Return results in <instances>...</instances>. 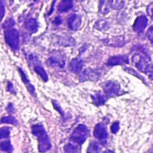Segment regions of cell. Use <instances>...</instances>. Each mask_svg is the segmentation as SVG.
Returning a JSON list of instances; mask_svg holds the SVG:
<instances>
[{"instance_id":"6da1fadb","label":"cell","mask_w":153,"mask_h":153,"mask_svg":"<svg viewBox=\"0 0 153 153\" xmlns=\"http://www.w3.org/2000/svg\"><path fill=\"white\" fill-rule=\"evenodd\" d=\"M32 132L38 139V149L41 153H44L51 149V143L50 138L42 124H34L32 126Z\"/></svg>"},{"instance_id":"7a4b0ae2","label":"cell","mask_w":153,"mask_h":153,"mask_svg":"<svg viewBox=\"0 0 153 153\" xmlns=\"http://www.w3.org/2000/svg\"><path fill=\"white\" fill-rule=\"evenodd\" d=\"M131 61L133 65L141 72H146L147 68L150 66V59L147 52L138 51L132 55Z\"/></svg>"},{"instance_id":"3957f363","label":"cell","mask_w":153,"mask_h":153,"mask_svg":"<svg viewBox=\"0 0 153 153\" xmlns=\"http://www.w3.org/2000/svg\"><path fill=\"white\" fill-rule=\"evenodd\" d=\"M88 135H89L88 128L84 124H79L74 129L70 136V140L76 144L81 145L86 141Z\"/></svg>"},{"instance_id":"277c9868","label":"cell","mask_w":153,"mask_h":153,"mask_svg":"<svg viewBox=\"0 0 153 153\" xmlns=\"http://www.w3.org/2000/svg\"><path fill=\"white\" fill-rule=\"evenodd\" d=\"M6 42L8 46L14 50L17 51L20 47V39H19V32L16 29L9 28L5 32Z\"/></svg>"},{"instance_id":"5b68a950","label":"cell","mask_w":153,"mask_h":153,"mask_svg":"<svg viewBox=\"0 0 153 153\" xmlns=\"http://www.w3.org/2000/svg\"><path fill=\"white\" fill-rule=\"evenodd\" d=\"M93 133H94L95 138H97L104 145H105L106 140L108 138V132H107L106 127L103 123H97L95 126V129H94V132Z\"/></svg>"},{"instance_id":"8992f818","label":"cell","mask_w":153,"mask_h":153,"mask_svg":"<svg viewBox=\"0 0 153 153\" xmlns=\"http://www.w3.org/2000/svg\"><path fill=\"white\" fill-rule=\"evenodd\" d=\"M121 91V87L114 81H108L104 86V92L107 97L118 96Z\"/></svg>"},{"instance_id":"52a82bcc","label":"cell","mask_w":153,"mask_h":153,"mask_svg":"<svg viewBox=\"0 0 153 153\" xmlns=\"http://www.w3.org/2000/svg\"><path fill=\"white\" fill-rule=\"evenodd\" d=\"M148 25V19L146 16H140L136 18L134 24H133V26H132V29L135 33H141L145 28L147 27Z\"/></svg>"},{"instance_id":"ba28073f","label":"cell","mask_w":153,"mask_h":153,"mask_svg":"<svg viewBox=\"0 0 153 153\" xmlns=\"http://www.w3.org/2000/svg\"><path fill=\"white\" fill-rule=\"evenodd\" d=\"M81 24H82L81 16L76 14L70 16L68 20V25L69 29L72 31H78L81 27Z\"/></svg>"},{"instance_id":"9c48e42d","label":"cell","mask_w":153,"mask_h":153,"mask_svg":"<svg viewBox=\"0 0 153 153\" xmlns=\"http://www.w3.org/2000/svg\"><path fill=\"white\" fill-rule=\"evenodd\" d=\"M49 62L52 66H56L58 68H63L65 66V57L62 53H54L51 57L49 59Z\"/></svg>"},{"instance_id":"30bf717a","label":"cell","mask_w":153,"mask_h":153,"mask_svg":"<svg viewBox=\"0 0 153 153\" xmlns=\"http://www.w3.org/2000/svg\"><path fill=\"white\" fill-rule=\"evenodd\" d=\"M129 63V59L125 55H118V56H114L109 58L107 60V65L110 67L116 66V65H123V64H128Z\"/></svg>"},{"instance_id":"8fae6325","label":"cell","mask_w":153,"mask_h":153,"mask_svg":"<svg viewBox=\"0 0 153 153\" xmlns=\"http://www.w3.org/2000/svg\"><path fill=\"white\" fill-rule=\"evenodd\" d=\"M84 66V61L79 59V58H75L73 59L70 63H69V68L72 72L79 74L80 73V71L82 70V68Z\"/></svg>"},{"instance_id":"7c38bea8","label":"cell","mask_w":153,"mask_h":153,"mask_svg":"<svg viewBox=\"0 0 153 153\" xmlns=\"http://www.w3.org/2000/svg\"><path fill=\"white\" fill-rule=\"evenodd\" d=\"M25 27L31 33H34L38 31V23L34 18H29L25 21Z\"/></svg>"},{"instance_id":"4fadbf2b","label":"cell","mask_w":153,"mask_h":153,"mask_svg":"<svg viewBox=\"0 0 153 153\" xmlns=\"http://www.w3.org/2000/svg\"><path fill=\"white\" fill-rule=\"evenodd\" d=\"M72 7H73V0H61L58 7V10L60 13H65L69 11Z\"/></svg>"},{"instance_id":"5bb4252c","label":"cell","mask_w":153,"mask_h":153,"mask_svg":"<svg viewBox=\"0 0 153 153\" xmlns=\"http://www.w3.org/2000/svg\"><path fill=\"white\" fill-rule=\"evenodd\" d=\"M18 71H19V73H20V76H21V78H22V80H23V82L26 85V87H27V88H28V90H29V92L31 93V94H33V95H34V92H35V88H34V87L30 83V81H29V79H27V76H26V74L25 73V71L22 69V68H18Z\"/></svg>"},{"instance_id":"9a60e30c","label":"cell","mask_w":153,"mask_h":153,"mask_svg":"<svg viewBox=\"0 0 153 153\" xmlns=\"http://www.w3.org/2000/svg\"><path fill=\"white\" fill-rule=\"evenodd\" d=\"M91 97H92L93 103H94L96 105H97V106L104 105V104L106 102V100H107V97H105L104 95L100 94V93H97V94L93 95Z\"/></svg>"},{"instance_id":"2e32d148","label":"cell","mask_w":153,"mask_h":153,"mask_svg":"<svg viewBox=\"0 0 153 153\" xmlns=\"http://www.w3.org/2000/svg\"><path fill=\"white\" fill-rule=\"evenodd\" d=\"M109 6L115 10H120L124 6V0H108Z\"/></svg>"},{"instance_id":"e0dca14e","label":"cell","mask_w":153,"mask_h":153,"mask_svg":"<svg viewBox=\"0 0 153 153\" xmlns=\"http://www.w3.org/2000/svg\"><path fill=\"white\" fill-rule=\"evenodd\" d=\"M100 149H101V146L99 145V143H97V141H91L87 153H100Z\"/></svg>"},{"instance_id":"ac0fdd59","label":"cell","mask_w":153,"mask_h":153,"mask_svg":"<svg viewBox=\"0 0 153 153\" xmlns=\"http://www.w3.org/2000/svg\"><path fill=\"white\" fill-rule=\"evenodd\" d=\"M0 123H8V124H13V125H18V121L16 119V117L12 115L8 116H4L0 119Z\"/></svg>"},{"instance_id":"d6986e66","label":"cell","mask_w":153,"mask_h":153,"mask_svg":"<svg viewBox=\"0 0 153 153\" xmlns=\"http://www.w3.org/2000/svg\"><path fill=\"white\" fill-rule=\"evenodd\" d=\"M34 71L41 76L42 79L44 81V82H47L48 81V75L46 73V71L44 70V68L41 66H35L34 67Z\"/></svg>"},{"instance_id":"ffe728a7","label":"cell","mask_w":153,"mask_h":153,"mask_svg":"<svg viewBox=\"0 0 153 153\" xmlns=\"http://www.w3.org/2000/svg\"><path fill=\"white\" fill-rule=\"evenodd\" d=\"M0 149L3 151H6L7 153H12L14 150V148L9 140H5L0 143Z\"/></svg>"},{"instance_id":"44dd1931","label":"cell","mask_w":153,"mask_h":153,"mask_svg":"<svg viewBox=\"0 0 153 153\" xmlns=\"http://www.w3.org/2000/svg\"><path fill=\"white\" fill-rule=\"evenodd\" d=\"M95 27H96L97 30H99V31H105V30H107V29L110 27V25H109V23H108L107 21H105V20H99V21H97V22L96 23Z\"/></svg>"},{"instance_id":"7402d4cb","label":"cell","mask_w":153,"mask_h":153,"mask_svg":"<svg viewBox=\"0 0 153 153\" xmlns=\"http://www.w3.org/2000/svg\"><path fill=\"white\" fill-rule=\"evenodd\" d=\"M64 152L65 153H78L79 152V149L76 145L71 144V143H68L64 146Z\"/></svg>"},{"instance_id":"603a6c76","label":"cell","mask_w":153,"mask_h":153,"mask_svg":"<svg viewBox=\"0 0 153 153\" xmlns=\"http://www.w3.org/2000/svg\"><path fill=\"white\" fill-rule=\"evenodd\" d=\"M11 129L8 127H2L0 128V140L1 139H7L10 136Z\"/></svg>"},{"instance_id":"cb8c5ba5","label":"cell","mask_w":153,"mask_h":153,"mask_svg":"<svg viewBox=\"0 0 153 153\" xmlns=\"http://www.w3.org/2000/svg\"><path fill=\"white\" fill-rule=\"evenodd\" d=\"M14 25H15V21H14V19H12V18H9L8 20H7V21L3 24V27H4L5 29L12 28Z\"/></svg>"},{"instance_id":"d4e9b609","label":"cell","mask_w":153,"mask_h":153,"mask_svg":"<svg viewBox=\"0 0 153 153\" xmlns=\"http://www.w3.org/2000/svg\"><path fill=\"white\" fill-rule=\"evenodd\" d=\"M6 9H5V5L2 0H0V20H2L5 16Z\"/></svg>"},{"instance_id":"484cf974","label":"cell","mask_w":153,"mask_h":153,"mask_svg":"<svg viewBox=\"0 0 153 153\" xmlns=\"http://www.w3.org/2000/svg\"><path fill=\"white\" fill-rule=\"evenodd\" d=\"M119 129H120V123H119V122H114L112 124V126H111V131L113 133H117L118 131H119Z\"/></svg>"},{"instance_id":"4316f807","label":"cell","mask_w":153,"mask_h":153,"mask_svg":"<svg viewBox=\"0 0 153 153\" xmlns=\"http://www.w3.org/2000/svg\"><path fill=\"white\" fill-rule=\"evenodd\" d=\"M147 38L153 44V25L151 27H149V29L148 30V32H147Z\"/></svg>"},{"instance_id":"83f0119b","label":"cell","mask_w":153,"mask_h":153,"mask_svg":"<svg viewBox=\"0 0 153 153\" xmlns=\"http://www.w3.org/2000/svg\"><path fill=\"white\" fill-rule=\"evenodd\" d=\"M147 13H148L149 16L153 20V2L150 3L148 6V7H147Z\"/></svg>"},{"instance_id":"f1b7e54d","label":"cell","mask_w":153,"mask_h":153,"mask_svg":"<svg viewBox=\"0 0 153 153\" xmlns=\"http://www.w3.org/2000/svg\"><path fill=\"white\" fill-rule=\"evenodd\" d=\"M145 73L149 76V78L151 80H153V65H150V66L147 68V70H146Z\"/></svg>"},{"instance_id":"f546056e","label":"cell","mask_w":153,"mask_h":153,"mask_svg":"<svg viewBox=\"0 0 153 153\" xmlns=\"http://www.w3.org/2000/svg\"><path fill=\"white\" fill-rule=\"evenodd\" d=\"M52 105H53L54 108H55L58 112H59V114H60L62 116H64V112H63V111H62V109L60 108L59 105H58V103H57L56 101H54V100H52Z\"/></svg>"},{"instance_id":"4dcf8cb0","label":"cell","mask_w":153,"mask_h":153,"mask_svg":"<svg viewBox=\"0 0 153 153\" xmlns=\"http://www.w3.org/2000/svg\"><path fill=\"white\" fill-rule=\"evenodd\" d=\"M7 91L8 92H10V93H13V94H16V91L14 90V87H13V84L10 82V81H8V83H7Z\"/></svg>"},{"instance_id":"1f68e13d","label":"cell","mask_w":153,"mask_h":153,"mask_svg":"<svg viewBox=\"0 0 153 153\" xmlns=\"http://www.w3.org/2000/svg\"><path fill=\"white\" fill-rule=\"evenodd\" d=\"M7 112L8 113H10V114H13V113H15V107H14V105L13 104H8V105H7Z\"/></svg>"},{"instance_id":"d6a6232c","label":"cell","mask_w":153,"mask_h":153,"mask_svg":"<svg viewBox=\"0 0 153 153\" xmlns=\"http://www.w3.org/2000/svg\"><path fill=\"white\" fill-rule=\"evenodd\" d=\"M60 23H61V19L59 17H57L54 20V24H56V25H60Z\"/></svg>"},{"instance_id":"836d02e7","label":"cell","mask_w":153,"mask_h":153,"mask_svg":"<svg viewBox=\"0 0 153 153\" xmlns=\"http://www.w3.org/2000/svg\"><path fill=\"white\" fill-rule=\"evenodd\" d=\"M103 153H114L113 150H105V151H104Z\"/></svg>"},{"instance_id":"e575fe53","label":"cell","mask_w":153,"mask_h":153,"mask_svg":"<svg viewBox=\"0 0 153 153\" xmlns=\"http://www.w3.org/2000/svg\"><path fill=\"white\" fill-rule=\"evenodd\" d=\"M79 1H84V0H79Z\"/></svg>"}]
</instances>
